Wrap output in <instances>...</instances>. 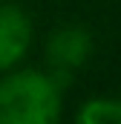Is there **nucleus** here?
Returning <instances> with one entry per match:
<instances>
[{
  "mask_svg": "<svg viewBox=\"0 0 121 124\" xmlns=\"http://www.w3.org/2000/svg\"><path fill=\"white\" fill-rule=\"evenodd\" d=\"M81 124H121V98L98 95L84 101V107L75 116Z\"/></svg>",
  "mask_w": 121,
  "mask_h": 124,
  "instance_id": "20e7f679",
  "label": "nucleus"
},
{
  "mask_svg": "<svg viewBox=\"0 0 121 124\" xmlns=\"http://www.w3.org/2000/svg\"><path fill=\"white\" fill-rule=\"evenodd\" d=\"M63 87L52 72L15 69L0 78V124H52L60 118Z\"/></svg>",
  "mask_w": 121,
  "mask_h": 124,
  "instance_id": "f257e3e1",
  "label": "nucleus"
},
{
  "mask_svg": "<svg viewBox=\"0 0 121 124\" xmlns=\"http://www.w3.org/2000/svg\"><path fill=\"white\" fill-rule=\"evenodd\" d=\"M90 52H92V35L81 23H63L49 35V40H46V63H49V72L58 78L60 87H66L72 72L87 63Z\"/></svg>",
  "mask_w": 121,
  "mask_h": 124,
  "instance_id": "f03ea898",
  "label": "nucleus"
},
{
  "mask_svg": "<svg viewBox=\"0 0 121 124\" xmlns=\"http://www.w3.org/2000/svg\"><path fill=\"white\" fill-rule=\"evenodd\" d=\"M32 43V20L15 3H0V72L23 61Z\"/></svg>",
  "mask_w": 121,
  "mask_h": 124,
  "instance_id": "7ed1b4c3",
  "label": "nucleus"
}]
</instances>
